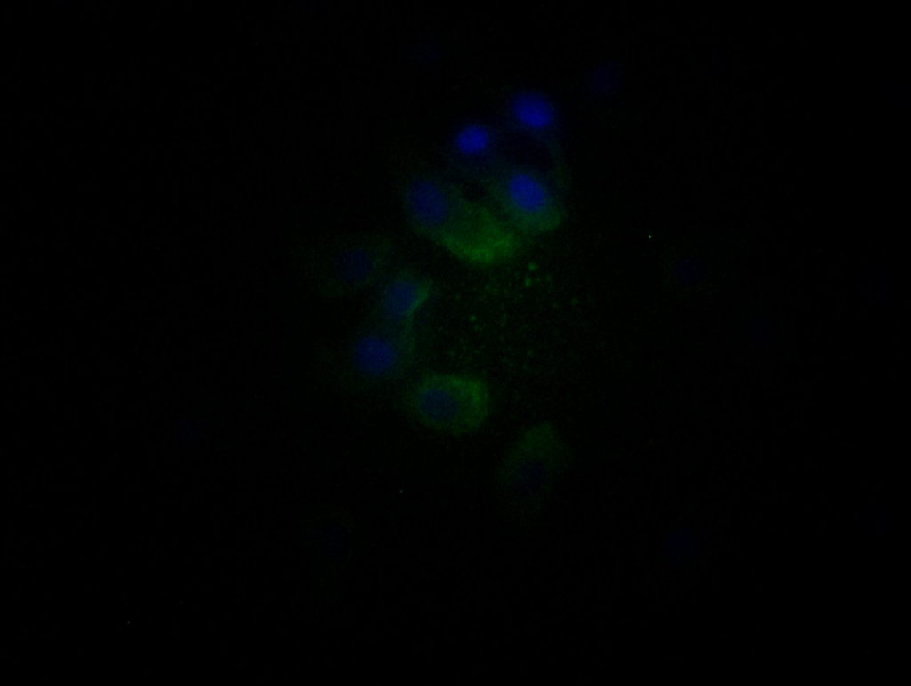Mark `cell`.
<instances>
[{"instance_id": "ba28073f", "label": "cell", "mask_w": 911, "mask_h": 686, "mask_svg": "<svg viewBox=\"0 0 911 686\" xmlns=\"http://www.w3.org/2000/svg\"><path fill=\"white\" fill-rule=\"evenodd\" d=\"M433 281L412 270L399 269L384 278L375 303V322L415 326L417 312L434 293Z\"/></svg>"}, {"instance_id": "52a82bcc", "label": "cell", "mask_w": 911, "mask_h": 686, "mask_svg": "<svg viewBox=\"0 0 911 686\" xmlns=\"http://www.w3.org/2000/svg\"><path fill=\"white\" fill-rule=\"evenodd\" d=\"M447 164L462 179L482 187L506 164L502 135L482 122L459 126L447 149Z\"/></svg>"}, {"instance_id": "5b68a950", "label": "cell", "mask_w": 911, "mask_h": 686, "mask_svg": "<svg viewBox=\"0 0 911 686\" xmlns=\"http://www.w3.org/2000/svg\"><path fill=\"white\" fill-rule=\"evenodd\" d=\"M568 459V448L554 425L540 422L524 430L507 449L496 480L511 493L535 495L564 472Z\"/></svg>"}, {"instance_id": "3957f363", "label": "cell", "mask_w": 911, "mask_h": 686, "mask_svg": "<svg viewBox=\"0 0 911 686\" xmlns=\"http://www.w3.org/2000/svg\"><path fill=\"white\" fill-rule=\"evenodd\" d=\"M483 189L496 212L521 237L549 233L565 219L554 181L538 169L506 163Z\"/></svg>"}, {"instance_id": "9c48e42d", "label": "cell", "mask_w": 911, "mask_h": 686, "mask_svg": "<svg viewBox=\"0 0 911 686\" xmlns=\"http://www.w3.org/2000/svg\"><path fill=\"white\" fill-rule=\"evenodd\" d=\"M505 120L514 132L543 141L555 128L557 112L545 94L535 90L521 89L507 100Z\"/></svg>"}, {"instance_id": "30bf717a", "label": "cell", "mask_w": 911, "mask_h": 686, "mask_svg": "<svg viewBox=\"0 0 911 686\" xmlns=\"http://www.w3.org/2000/svg\"><path fill=\"white\" fill-rule=\"evenodd\" d=\"M620 82V72L614 64H602L597 67L589 76L587 85L589 90L597 95H609L615 92Z\"/></svg>"}, {"instance_id": "6da1fadb", "label": "cell", "mask_w": 911, "mask_h": 686, "mask_svg": "<svg viewBox=\"0 0 911 686\" xmlns=\"http://www.w3.org/2000/svg\"><path fill=\"white\" fill-rule=\"evenodd\" d=\"M401 198L410 227L462 261L497 264L523 248V237L495 210L470 199L441 177H413L403 188Z\"/></svg>"}, {"instance_id": "8992f818", "label": "cell", "mask_w": 911, "mask_h": 686, "mask_svg": "<svg viewBox=\"0 0 911 686\" xmlns=\"http://www.w3.org/2000/svg\"><path fill=\"white\" fill-rule=\"evenodd\" d=\"M418 356L415 326L397 327L375 322L352 346V361L364 375L393 382L403 378Z\"/></svg>"}, {"instance_id": "277c9868", "label": "cell", "mask_w": 911, "mask_h": 686, "mask_svg": "<svg viewBox=\"0 0 911 686\" xmlns=\"http://www.w3.org/2000/svg\"><path fill=\"white\" fill-rule=\"evenodd\" d=\"M393 255V241L384 235L337 241L318 256L312 269L317 290L331 298L364 291L383 278Z\"/></svg>"}, {"instance_id": "7a4b0ae2", "label": "cell", "mask_w": 911, "mask_h": 686, "mask_svg": "<svg viewBox=\"0 0 911 686\" xmlns=\"http://www.w3.org/2000/svg\"><path fill=\"white\" fill-rule=\"evenodd\" d=\"M401 404L423 426L450 435H465L483 426L491 409V394L479 376L432 372L415 381Z\"/></svg>"}]
</instances>
